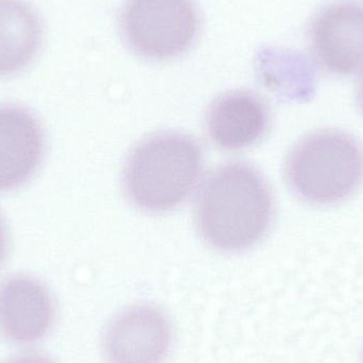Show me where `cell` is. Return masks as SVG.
<instances>
[{"label": "cell", "mask_w": 363, "mask_h": 363, "mask_svg": "<svg viewBox=\"0 0 363 363\" xmlns=\"http://www.w3.org/2000/svg\"><path fill=\"white\" fill-rule=\"evenodd\" d=\"M196 223L218 251H245L264 239L274 216L272 191L253 166L233 162L213 169L201 186Z\"/></svg>", "instance_id": "cell-1"}, {"label": "cell", "mask_w": 363, "mask_h": 363, "mask_svg": "<svg viewBox=\"0 0 363 363\" xmlns=\"http://www.w3.org/2000/svg\"><path fill=\"white\" fill-rule=\"evenodd\" d=\"M203 169L200 145L180 132H161L138 143L125 160L123 185L130 202L147 213L183 204Z\"/></svg>", "instance_id": "cell-2"}, {"label": "cell", "mask_w": 363, "mask_h": 363, "mask_svg": "<svg viewBox=\"0 0 363 363\" xmlns=\"http://www.w3.org/2000/svg\"><path fill=\"white\" fill-rule=\"evenodd\" d=\"M285 177L298 198L315 206L338 204L363 182V148L351 134L320 130L300 140L288 155Z\"/></svg>", "instance_id": "cell-3"}, {"label": "cell", "mask_w": 363, "mask_h": 363, "mask_svg": "<svg viewBox=\"0 0 363 363\" xmlns=\"http://www.w3.org/2000/svg\"><path fill=\"white\" fill-rule=\"evenodd\" d=\"M119 23L134 53L150 61H165L191 48L200 16L194 0H127Z\"/></svg>", "instance_id": "cell-4"}, {"label": "cell", "mask_w": 363, "mask_h": 363, "mask_svg": "<svg viewBox=\"0 0 363 363\" xmlns=\"http://www.w3.org/2000/svg\"><path fill=\"white\" fill-rule=\"evenodd\" d=\"M308 42L315 62L328 74L347 77L363 69V4L338 0L311 19Z\"/></svg>", "instance_id": "cell-5"}, {"label": "cell", "mask_w": 363, "mask_h": 363, "mask_svg": "<svg viewBox=\"0 0 363 363\" xmlns=\"http://www.w3.org/2000/svg\"><path fill=\"white\" fill-rule=\"evenodd\" d=\"M172 342L169 323L155 307L138 305L108 326L104 353L110 363H161Z\"/></svg>", "instance_id": "cell-6"}, {"label": "cell", "mask_w": 363, "mask_h": 363, "mask_svg": "<svg viewBox=\"0 0 363 363\" xmlns=\"http://www.w3.org/2000/svg\"><path fill=\"white\" fill-rule=\"evenodd\" d=\"M44 130L28 108L0 106V191L16 189L38 172L44 157Z\"/></svg>", "instance_id": "cell-7"}, {"label": "cell", "mask_w": 363, "mask_h": 363, "mask_svg": "<svg viewBox=\"0 0 363 363\" xmlns=\"http://www.w3.org/2000/svg\"><path fill=\"white\" fill-rule=\"evenodd\" d=\"M55 315L47 288L38 279L17 275L0 285V332L13 342L28 345L44 338Z\"/></svg>", "instance_id": "cell-8"}, {"label": "cell", "mask_w": 363, "mask_h": 363, "mask_svg": "<svg viewBox=\"0 0 363 363\" xmlns=\"http://www.w3.org/2000/svg\"><path fill=\"white\" fill-rule=\"evenodd\" d=\"M270 113L262 98L247 91L224 94L209 106L207 133L216 146L240 150L256 144L268 130Z\"/></svg>", "instance_id": "cell-9"}, {"label": "cell", "mask_w": 363, "mask_h": 363, "mask_svg": "<svg viewBox=\"0 0 363 363\" xmlns=\"http://www.w3.org/2000/svg\"><path fill=\"white\" fill-rule=\"evenodd\" d=\"M42 42L40 18L23 0H0V77L27 67Z\"/></svg>", "instance_id": "cell-10"}, {"label": "cell", "mask_w": 363, "mask_h": 363, "mask_svg": "<svg viewBox=\"0 0 363 363\" xmlns=\"http://www.w3.org/2000/svg\"><path fill=\"white\" fill-rule=\"evenodd\" d=\"M264 55L274 64L277 87L281 85L286 95L296 99L306 100L315 91L317 72L308 57L296 51L267 49Z\"/></svg>", "instance_id": "cell-11"}, {"label": "cell", "mask_w": 363, "mask_h": 363, "mask_svg": "<svg viewBox=\"0 0 363 363\" xmlns=\"http://www.w3.org/2000/svg\"><path fill=\"white\" fill-rule=\"evenodd\" d=\"M6 363H53L49 358L44 357V356L34 355V354H29V355H21L18 357L12 358Z\"/></svg>", "instance_id": "cell-12"}, {"label": "cell", "mask_w": 363, "mask_h": 363, "mask_svg": "<svg viewBox=\"0 0 363 363\" xmlns=\"http://www.w3.org/2000/svg\"><path fill=\"white\" fill-rule=\"evenodd\" d=\"M6 253V235L4 221L0 217V264L4 262Z\"/></svg>", "instance_id": "cell-13"}, {"label": "cell", "mask_w": 363, "mask_h": 363, "mask_svg": "<svg viewBox=\"0 0 363 363\" xmlns=\"http://www.w3.org/2000/svg\"><path fill=\"white\" fill-rule=\"evenodd\" d=\"M358 101L363 112V74L360 79L359 86H358Z\"/></svg>", "instance_id": "cell-14"}]
</instances>
